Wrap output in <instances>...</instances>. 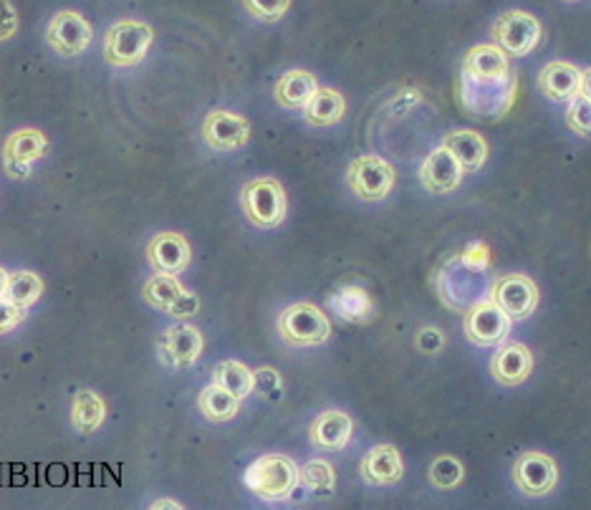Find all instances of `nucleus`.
Returning a JSON list of instances; mask_svg holds the SVG:
<instances>
[{
	"mask_svg": "<svg viewBox=\"0 0 591 510\" xmlns=\"http://www.w3.org/2000/svg\"><path fill=\"white\" fill-rule=\"evenodd\" d=\"M299 482V468L286 455H263L246 470L248 490L261 500H286Z\"/></svg>",
	"mask_w": 591,
	"mask_h": 510,
	"instance_id": "nucleus-1",
	"label": "nucleus"
},
{
	"mask_svg": "<svg viewBox=\"0 0 591 510\" xmlns=\"http://www.w3.org/2000/svg\"><path fill=\"white\" fill-rule=\"evenodd\" d=\"M155 31L142 21H120L104 35V59L116 69H132L145 61Z\"/></svg>",
	"mask_w": 591,
	"mask_h": 510,
	"instance_id": "nucleus-2",
	"label": "nucleus"
},
{
	"mask_svg": "<svg viewBox=\"0 0 591 510\" xmlns=\"http://www.w3.org/2000/svg\"><path fill=\"white\" fill-rule=\"evenodd\" d=\"M279 334L291 346H319L329 342V316L313 303H293L279 319Z\"/></svg>",
	"mask_w": 591,
	"mask_h": 510,
	"instance_id": "nucleus-3",
	"label": "nucleus"
},
{
	"mask_svg": "<svg viewBox=\"0 0 591 510\" xmlns=\"http://www.w3.org/2000/svg\"><path fill=\"white\" fill-rule=\"evenodd\" d=\"M240 205H243V212L248 215V220L258 228H276L281 226L286 218V192L279 180L273 177H261V180H253L243 187L240 192Z\"/></svg>",
	"mask_w": 591,
	"mask_h": 510,
	"instance_id": "nucleus-4",
	"label": "nucleus"
},
{
	"mask_svg": "<svg viewBox=\"0 0 591 510\" xmlns=\"http://www.w3.org/2000/svg\"><path fill=\"white\" fill-rule=\"evenodd\" d=\"M539 18L523 11H506L496 18L490 35L508 56H526L541 43Z\"/></svg>",
	"mask_w": 591,
	"mask_h": 510,
	"instance_id": "nucleus-5",
	"label": "nucleus"
},
{
	"mask_svg": "<svg viewBox=\"0 0 591 510\" xmlns=\"http://www.w3.org/2000/svg\"><path fill=\"white\" fill-rule=\"evenodd\" d=\"M346 183L352 187V192L362 200H382L387 198L394 187V167L377 155H364L356 157L349 165Z\"/></svg>",
	"mask_w": 591,
	"mask_h": 510,
	"instance_id": "nucleus-6",
	"label": "nucleus"
},
{
	"mask_svg": "<svg viewBox=\"0 0 591 510\" xmlns=\"http://www.w3.org/2000/svg\"><path fill=\"white\" fill-rule=\"evenodd\" d=\"M94 31L86 18L76 11H59L46 29L49 46L61 56H79L92 46Z\"/></svg>",
	"mask_w": 591,
	"mask_h": 510,
	"instance_id": "nucleus-7",
	"label": "nucleus"
},
{
	"mask_svg": "<svg viewBox=\"0 0 591 510\" xmlns=\"http://www.w3.org/2000/svg\"><path fill=\"white\" fill-rule=\"evenodd\" d=\"M559 480L557 462L551 455L543 452H523L514 462V482L523 496L543 498L549 496Z\"/></svg>",
	"mask_w": 591,
	"mask_h": 510,
	"instance_id": "nucleus-8",
	"label": "nucleus"
},
{
	"mask_svg": "<svg viewBox=\"0 0 591 510\" xmlns=\"http://www.w3.org/2000/svg\"><path fill=\"white\" fill-rule=\"evenodd\" d=\"M49 152V139L39 129H21L6 139L3 163L6 173L15 180L31 177V165Z\"/></svg>",
	"mask_w": 591,
	"mask_h": 510,
	"instance_id": "nucleus-9",
	"label": "nucleus"
},
{
	"mask_svg": "<svg viewBox=\"0 0 591 510\" xmlns=\"http://www.w3.org/2000/svg\"><path fill=\"white\" fill-rule=\"evenodd\" d=\"M510 324L514 321L490 299L473 306L468 316H465V336L478 346H496L508 336Z\"/></svg>",
	"mask_w": 591,
	"mask_h": 510,
	"instance_id": "nucleus-10",
	"label": "nucleus"
},
{
	"mask_svg": "<svg viewBox=\"0 0 591 510\" xmlns=\"http://www.w3.org/2000/svg\"><path fill=\"white\" fill-rule=\"evenodd\" d=\"M490 299L504 309L510 321H518L531 316L536 306H539V289L526 275H504L492 285Z\"/></svg>",
	"mask_w": 591,
	"mask_h": 510,
	"instance_id": "nucleus-11",
	"label": "nucleus"
},
{
	"mask_svg": "<svg viewBox=\"0 0 591 510\" xmlns=\"http://www.w3.org/2000/svg\"><path fill=\"white\" fill-rule=\"evenodd\" d=\"M203 139L208 142L212 149L230 152L248 145L250 139V124L240 114L232 112H210L203 122Z\"/></svg>",
	"mask_w": 591,
	"mask_h": 510,
	"instance_id": "nucleus-12",
	"label": "nucleus"
},
{
	"mask_svg": "<svg viewBox=\"0 0 591 510\" xmlns=\"http://www.w3.org/2000/svg\"><path fill=\"white\" fill-rule=\"evenodd\" d=\"M190 243L180 232H159L147 246V261L157 273L180 275L190 266Z\"/></svg>",
	"mask_w": 591,
	"mask_h": 510,
	"instance_id": "nucleus-13",
	"label": "nucleus"
},
{
	"mask_svg": "<svg viewBox=\"0 0 591 510\" xmlns=\"http://www.w3.org/2000/svg\"><path fill=\"white\" fill-rule=\"evenodd\" d=\"M203 354V334L193 324H177L165 331L163 342H159V356L169 366L185 370L193 366Z\"/></svg>",
	"mask_w": 591,
	"mask_h": 510,
	"instance_id": "nucleus-14",
	"label": "nucleus"
},
{
	"mask_svg": "<svg viewBox=\"0 0 591 510\" xmlns=\"http://www.w3.org/2000/svg\"><path fill=\"white\" fill-rule=\"evenodd\" d=\"M419 180H423L425 190L435 195L453 192L463 180V167L450 149L437 147L435 152H429L423 167H419Z\"/></svg>",
	"mask_w": 591,
	"mask_h": 510,
	"instance_id": "nucleus-15",
	"label": "nucleus"
},
{
	"mask_svg": "<svg viewBox=\"0 0 591 510\" xmlns=\"http://www.w3.org/2000/svg\"><path fill=\"white\" fill-rule=\"evenodd\" d=\"M352 417L346 415V412H339V409H329V412H321V415L313 419L311 429H309V437L313 447H319V450L324 452H339L344 450L352 440Z\"/></svg>",
	"mask_w": 591,
	"mask_h": 510,
	"instance_id": "nucleus-16",
	"label": "nucleus"
},
{
	"mask_svg": "<svg viewBox=\"0 0 591 510\" xmlns=\"http://www.w3.org/2000/svg\"><path fill=\"white\" fill-rule=\"evenodd\" d=\"M533 370V356L523 344L508 342L498 346V352L490 360V374L506 387H516V384L526 382L531 377Z\"/></svg>",
	"mask_w": 591,
	"mask_h": 510,
	"instance_id": "nucleus-17",
	"label": "nucleus"
},
{
	"mask_svg": "<svg viewBox=\"0 0 591 510\" xmlns=\"http://www.w3.org/2000/svg\"><path fill=\"white\" fill-rule=\"evenodd\" d=\"M405 476V462H402L397 447L394 445H377L364 455L362 460V478L370 486H394Z\"/></svg>",
	"mask_w": 591,
	"mask_h": 510,
	"instance_id": "nucleus-18",
	"label": "nucleus"
},
{
	"mask_svg": "<svg viewBox=\"0 0 591 510\" xmlns=\"http://www.w3.org/2000/svg\"><path fill=\"white\" fill-rule=\"evenodd\" d=\"M579 86H581V71L574 64H567V61H551L539 76V89L551 102L574 100L579 94Z\"/></svg>",
	"mask_w": 591,
	"mask_h": 510,
	"instance_id": "nucleus-19",
	"label": "nucleus"
},
{
	"mask_svg": "<svg viewBox=\"0 0 591 510\" xmlns=\"http://www.w3.org/2000/svg\"><path fill=\"white\" fill-rule=\"evenodd\" d=\"M465 71L478 82H500L508 76V53L496 43H483L465 56Z\"/></svg>",
	"mask_w": 591,
	"mask_h": 510,
	"instance_id": "nucleus-20",
	"label": "nucleus"
},
{
	"mask_svg": "<svg viewBox=\"0 0 591 510\" xmlns=\"http://www.w3.org/2000/svg\"><path fill=\"white\" fill-rule=\"evenodd\" d=\"M443 147H447L458 159L463 173H478V169L486 165V157H488V145L486 139L480 137L478 132H450L443 142Z\"/></svg>",
	"mask_w": 591,
	"mask_h": 510,
	"instance_id": "nucleus-21",
	"label": "nucleus"
},
{
	"mask_svg": "<svg viewBox=\"0 0 591 510\" xmlns=\"http://www.w3.org/2000/svg\"><path fill=\"white\" fill-rule=\"evenodd\" d=\"M317 92V79H313L309 71L293 69L289 74H283L281 82L276 84V102H279L283 110H303Z\"/></svg>",
	"mask_w": 591,
	"mask_h": 510,
	"instance_id": "nucleus-22",
	"label": "nucleus"
},
{
	"mask_svg": "<svg viewBox=\"0 0 591 510\" xmlns=\"http://www.w3.org/2000/svg\"><path fill=\"white\" fill-rule=\"evenodd\" d=\"M346 102L342 94L334 92V89H319V92L311 96V102L303 106V119H307L311 127H331V124L342 122Z\"/></svg>",
	"mask_w": 591,
	"mask_h": 510,
	"instance_id": "nucleus-23",
	"label": "nucleus"
},
{
	"mask_svg": "<svg viewBox=\"0 0 591 510\" xmlns=\"http://www.w3.org/2000/svg\"><path fill=\"white\" fill-rule=\"evenodd\" d=\"M106 419L104 399L92 389L76 392L74 405H71V423L79 429V435H92Z\"/></svg>",
	"mask_w": 591,
	"mask_h": 510,
	"instance_id": "nucleus-24",
	"label": "nucleus"
},
{
	"mask_svg": "<svg viewBox=\"0 0 591 510\" xmlns=\"http://www.w3.org/2000/svg\"><path fill=\"white\" fill-rule=\"evenodd\" d=\"M197 405H200V412L212 423H228L238 415L240 409V399L236 395H230L228 389H222L220 384H210V387H205L200 392V399H197Z\"/></svg>",
	"mask_w": 591,
	"mask_h": 510,
	"instance_id": "nucleus-25",
	"label": "nucleus"
},
{
	"mask_svg": "<svg viewBox=\"0 0 591 510\" xmlns=\"http://www.w3.org/2000/svg\"><path fill=\"white\" fill-rule=\"evenodd\" d=\"M253 372L240 362H220L215 366V384L228 389L238 399H246L253 392Z\"/></svg>",
	"mask_w": 591,
	"mask_h": 510,
	"instance_id": "nucleus-26",
	"label": "nucleus"
},
{
	"mask_svg": "<svg viewBox=\"0 0 591 510\" xmlns=\"http://www.w3.org/2000/svg\"><path fill=\"white\" fill-rule=\"evenodd\" d=\"M43 293V281L31 271H18L8 273V285H6V299H11L18 306L29 309L35 301L41 299Z\"/></svg>",
	"mask_w": 591,
	"mask_h": 510,
	"instance_id": "nucleus-27",
	"label": "nucleus"
},
{
	"mask_svg": "<svg viewBox=\"0 0 591 510\" xmlns=\"http://www.w3.org/2000/svg\"><path fill=\"white\" fill-rule=\"evenodd\" d=\"M142 293H145V301L149 303V306H155V309L167 313V309L183 296L185 289L180 285V281H177V275L157 273L155 279H149L145 283V291Z\"/></svg>",
	"mask_w": 591,
	"mask_h": 510,
	"instance_id": "nucleus-28",
	"label": "nucleus"
},
{
	"mask_svg": "<svg viewBox=\"0 0 591 510\" xmlns=\"http://www.w3.org/2000/svg\"><path fill=\"white\" fill-rule=\"evenodd\" d=\"M463 462L458 458H450V455H440L429 465V482L440 490H450L463 482Z\"/></svg>",
	"mask_w": 591,
	"mask_h": 510,
	"instance_id": "nucleus-29",
	"label": "nucleus"
},
{
	"mask_svg": "<svg viewBox=\"0 0 591 510\" xmlns=\"http://www.w3.org/2000/svg\"><path fill=\"white\" fill-rule=\"evenodd\" d=\"M299 478L313 493H331L334 490V468L324 460H309L299 470Z\"/></svg>",
	"mask_w": 591,
	"mask_h": 510,
	"instance_id": "nucleus-30",
	"label": "nucleus"
},
{
	"mask_svg": "<svg viewBox=\"0 0 591 510\" xmlns=\"http://www.w3.org/2000/svg\"><path fill=\"white\" fill-rule=\"evenodd\" d=\"M567 124L581 137H591V100H587L584 94H577L574 100H569Z\"/></svg>",
	"mask_w": 591,
	"mask_h": 510,
	"instance_id": "nucleus-31",
	"label": "nucleus"
},
{
	"mask_svg": "<svg viewBox=\"0 0 591 510\" xmlns=\"http://www.w3.org/2000/svg\"><path fill=\"white\" fill-rule=\"evenodd\" d=\"M246 11L258 18V21H281V18L289 13L291 0H243Z\"/></svg>",
	"mask_w": 591,
	"mask_h": 510,
	"instance_id": "nucleus-32",
	"label": "nucleus"
},
{
	"mask_svg": "<svg viewBox=\"0 0 591 510\" xmlns=\"http://www.w3.org/2000/svg\"><path fill=\"white\" fill-rule=\"evenodd\" d=\"M25 319V309L18 306L11 299L0 296V334L13 331Z\"/></svg>",
	"mask_w": 591,
	"mask_h": 510,
	"instance_id": "nucleus-33",
	"label": "nucleus"
},
{
	"mask_svg": "<svg viewBox=\"0 0 591 510\" xmlns=\"http://www.w3.org/2000/svg\"><path fill=\"white\" fill-rule=\"evenodd\" d=\"M253 389L261 392V395L271 397V399H279L281 395V377L276 374L273 370H258L253 372Z\"/></svg>",
	"mask_w": 591,
	"mask_h": 510,
	"instance_id": "nucleus-34",
	"label": "nucleus"
},
{
	"mask_svg": "<svg viewBox=\"0 0 591 510\" xmlns=\"http://www.w3.org/2000/svg\"><path fill=\"white\" fill-rule=\"evenodd\" d=\"M18 31V13L11 0H0V41L13 39Z\"/></svg>",
	"mask_w": 591,
	"mask_h": 510,
	"instance_id": "nucleus-35",
	"label": "nucleus"
},
{
	"mask_svg": "<svg viewBox=\"0 0 591 510\" xmlns=\"http://www.w3.org/2000/svg\"><path fill=\"white\" fill-rule=\"evenodd\" d=\"M197 309H200V301H197L195 293L185 291L183 296L167 309V313H169V316H175V319H190V316H195Z\"/></svg>",
	"mask_w": 591,
	"mask_h": 510,
	"instance_id": "nucleus-36",
	"label": "nucleus"
},
{
	"mask_svg": "<svg viewBox=\"0 0 591 510\" xmlns=\"http://www.w3.org/2000/svg\"><path fill=\"white\" fill-rule=\"evenodd\" d=\"M579 94H584L587 100H591V69L581 71V86H579Z\"/></svg>",
	"mask_w": 591,
	"mask_h": 510,
	"instance_id": "nucleus-37",
	"label": "nucleus"
},
{
	"mask_svg": "<svg viewBox=\"0 0 591 510\" xmlns=\"http://www.w3.org/2000/svg\"><path fill=\"white\" fill-rule=\"evenodd\" d=\"M6 285H8V273L0 268V296H6Z\"/></svg>",
	"mask_w": 591,
	"mask_h": 510,
	"instance_id": "nucleus-38",
	"label": "nucleus"
},
{
	"mask_svg": "<svg viewBox=\"0 0 591 510\" xmlns=\"http://www.w3.org/2000/svg\"><path fill=\"white\" fill-rule=\"evenodd\" d=\"M152 508H183V506L180 503H173V500H157V503L152 506Z\"/></svg>",
	"mask_w": 591,
	"mask_h": 510,
	"instance_id": "nucleus-39",
	"label": "nucleus"
}]
</instances>
